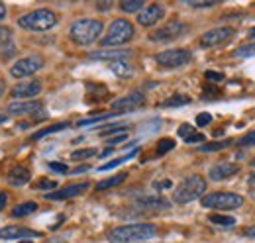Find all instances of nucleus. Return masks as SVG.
Wrapping results in <instances>:
<instances>
[{
    "instance_id": "obj_8",
    "label": "nucleus",
    "mask_w": 255,
    "mask_h": 243,
    "mask_svg": "<svg viewBox=\"0 0 255 243\" xmlns=\"http://www.w3.org/2000/svg\"><path fill=\"white\" fill-rule=\"evenodd\" d=\"M41 67H43V57H39V55H28V57H22V59L16 61L10 67V73H12V77L22 79V77H30L33 73H37Z\"/></svg>"
},
{
    "instance_id": "obj_13",
    "label": "nucleus",
    "mask_w": 255,
    "mask_h": 243,
    "mask_svg": "<svg viewBox=\"0 0 255 243\" xmlns=\"http://www.w3.org/2000/svg\"><path fill=\"white\" fill-rule=\"evenodd\" d=\"M238 171H240V167H238L236 163L222 161V163H216V165L210 167L208 177H210L212 181L220 182V181H226V179H232L234 175H238Z\"/></svg>"
},
{
    "instance_id": "obj_33",
    "label": "nucleus",
    "mask_w": 255,
    "mask_h": 243,
    "mask_svg": "<svg viewBox=\"0 0 255 243\" xmlns=\"http://www.w3.org/2000/svg\"><path fill=\"white\" fill-rule=\"evenodd\" d=\"M173 147H175V141L165 137V139H161L159 143H157V155H165L167 151H171Z\"/></svg>"
},
{
    "instance_id": "obj_49",
    "label": "nucleus",
    "mask_w": 255,
    "mask_h": 243,
    "mask_svg": "<svg viewBox=\"0 0 255 243\" xmlns=\"http://www.w3.org/2000/svg\"><path fill=\"white\" fill-rule=\"evenodd\" d=\"M8 120V116H6V112H2V110H0V123H2V122H6Z\"/></svg>"
},
{
    "instance_id": "obj_5",
    "label": "nucleus",
    "mask_w": 255,
    "mask_h": 243,
    "mask_svg": "<svg viewBox=\"0 0 255 243\" xmlns=\"http://www.w3.org/2000/svg\"><path fill=\"white\" fill-rule=\"evenodd\" d=\"M200 202L208 210H238L244 206V196L236 192H212L202 196Z\"/></svg>"
},
{
    "instance_id": "obj_32",
    "label": "nucleus",
    "mask_w": 255,
    "mask_h": 243,
    "mask_svg": "<svg viewBox=\"0 0 255 243\" xmlns=\"http://www.w3.org/2000/svg\"><path fill=\"white\" fill-rule=\"evenodd\" d=\"M96 155V149H79V151H73L71 153V159H75V161H81V159H91V157H95Z\"/></svg>"
},
{
    "instance_id": "obj_28",
    "label": "nucleus",
    "mask_w": 255,
    "mask_h": 243,
    "mask_svg": "<svg viewBox=\"0 0 255 243\" xmlns=\"http://www.w3.org/2000/svg\"><path fill=\"white\" fill-rule=\"evenodd\" d=\"M234 141L232 139H222V141H214V143H204L200 149L202 151H220V149H226V147H230Z\"/></svg>"
},
{
    "instance_id": "obj_50",
    "label": "nucleus",
    "mask_w": 255,
    "mask_h": 243,
    "mask_svg": "<svg viewBox=\"0 0 255 243\" xmlns=\"http://www.w3.org/2000/svg\"><path fill=\"white\" fill-rule=\"evenodd\" d=\"M2 92H4V81L0 79V96H2Z\"/></svg>"
},
{
    "instance_id": "obj_41",
    "label": "nucleus",
    "mask_w": 255,
    "mask_h": 243,
    "mask_svg": "<svg viewBox=\"0 0 255 243\" xmlns=\"http://www.w3.org/2000/svg\"><path fill=\"white\" fill-rule=\"evenodd\" d=\"M49 169L55 171V173H67L69 171V167L65 163H49Z\"/></svg>"
},
{
    "instance_id": "obj_29",
    "label": "nucleus",
    "mask_w": 255,
    "mask_h": 243,
    "mask_svg": "<svg viewBox=\"0 0 255 243\" xmlns=\"http://www.w3.org/2000/svg\"><path fill=\"white\" fill-rule=\"evenodd\" d=\"M189 102H191L189 96H185V94H175V96L167 98V100L163 102V106H165V108H167V106H185V104H189Z\"/></svg>"
},
{
    "instance_id": "obj_39",
    "label": "nucleus",
    "mask_w": 255,
    "mask_h": 243,
    "mask_svg": "<svg viewBox=\"0 0 255 243\" xmlns=\"http://www.w3.org/2000/svg\"><path fill=\"white\" fill-rule=\"evenodd\" d=\"M179 135H181L183 139H189L191 135H194V127H192L191 123H183V125L179 127Z\"/></svg>"
},
{
    "instance_id": "obj_51",
    "label": "nucleus",
    "mask_w": 255,
    "mask_h": 243,
    "mask_svg": "<svg viewBox=\"0 0 255 243\" xmlns=\"http://www.w3.org/2000/svg\"><path fill=\"white\" fill-rule=\"evenodd\" d=\"M250 37H252V39H255V28H252V31H250Z\"/></svg>"
},
{
    "instance_id": "obj_3",
    "label": "nucleus",
    "mask_w": 255,
    "mask_h": 243,
    "mask_svg": "<svg viewBox=\"0 0 255 243\" xmlns=\"http://www.w3.org/2000/svg\"><path fill=\"white\" fill-rule=\"evenodd\" d=\"M206 190V181L200 175H191L181 182L173 192V202L177 204H189L192 200L200 198Z\"/></svg>"
},
{
    "instance_id": "obj_11",
    "label": "nucleus",
    "mask_w": 255,
    "mask_h": 243,
    "mask_svg": "<svg viewBox=\"0 0 255 243\" xmlns=\"http://www.w3.org/2000/svg\"><path fill=\"white\" fill-rule=\"evenodd\" d=\"M143 102H145V96L139 94V92H133V94H128V96L114 100L112 110H116V114H126V112H131V110L143 106Z\"/></svg>"
},
{
    "instance_id": "obj_4",
    "label": "nucleus",
    "mask_w": 255,
    "mask_h": 243,
    "mask_svg": "<svg viewBox=\"0 0 255 243\" xmlns=\"http://www.w3.org/2000/svg\"><path fill=\"white\" fill-rule=\"evenodd\" d=\"M55 24H57V16H55V12H51V10H47V8L33 10L30 14H24V16L18 20V26H20V28L32 30V31H47V30H51Z\"/></svg>"
},
{
    "instance_id": "obj_14",
    "label": "nucleus",
    "mask_w": 255,
    "mask_h": 243,
    "mask_svg": "<svg viewBox=\"0 0 255 243\" xmlns=\"http://www.w3.org/2000/svg\"><path fill=\"white\" fill-rule=\"evenodd\" d=\"M41 92V83L39 81H26V83H20L16 85L12 91H10V96L18 98V100H28V98H33Z\"/></svg>"
},
{
    "instance_id": "obj_47",
    "label": "nucleus",
    "mask_w": 255,
    "mask_h": 243,
    "mask_svg": "<svg viewBox=\"0 0 255 243\" xmlns=\"http://www.w3.org/2000/svg\"><path fill=\"white\" fill-rule=\"evenodd\" d=\"M4 18H6V6H4V4L0 2V22H2Z\"/></svg>"
},
{
    "instance_id": "obj_48",
    "label": "nucleus",
    "mask_w": 255,
    "mask_h": 243,
    "mask_svg": "<svg viewBox=\"0 0 255 243\" xmlns=\"http://www.w3.org/2000/svg\"><path fill=\"white\" fill-rule=\"evenodd\" d=\"M248 182H250V186L254 188V186H255V171L252 173V175H250V177H248Z\"/></svg>"
},
{
    "instance_id": "obj_2",
    "label": "nucleus",
    "mask_w": 255,
    "mask_h": 243,
    "mask_svg": "<svg viewBox=\"0 0 255 243\" xmlns=\"http://www.w3.org/2000/svg\"><path fill=\"white\" fill-rule=\"evenodd\" d=\"M104 30L102 22L100 20H89V18H83V20H77L73 26H71V39L79 45H91L93 41H96L100 37V33Z\"/></svg>"
},
{
    "instance_id": "obj_40",
    "label": "nucleus",
    "mask_w": 255,
    "mask_h": 243,
    "mask_svg": "<svg viewBox=\"0 0 255 243\" xmlns=\"http://www.w3.org/2000/svg\"><path fill=\"white\" fill-rule=\"evenodd\" d=\"M210 122H212V116H210V114H206V112H202V114H198V116H196V123H198L200 127L208 125Z\"/></svg>"
},
{
    "instance_id": "obj_26",
    "label": "nucleus",
    "mask_w": 255,
    "mask_h": 243,
    "mask_svg": "<svg viewBox=\"0 0 255 243\" xmlns=\"http://www.w3.org/2000/svg\"><path fill=\"white\" fill-rule=\"evenodd\" d=\"M135 153L137 151L133 149L131 153H126V155H122V157H118V159H114V161H110V163H104V165H100V167H98V171H110V169H114V167H118V165L126 163L128 159H131Z\"/></svg>"
},
{
    "instance_id": "obj_42",
    "label": "nucleus",
    "mask_w": 255,
    "mask_h": 243,
    "mask_svg": "<svg viewBox=\"0 0 255 243\" xmlns=\"http://www.w3.org/2000/svg\"><path fill=\"white\" fill-rule=\"evenodd\" d=\"M206 79L212 81V83H218V81H224L222 73H214V71H206Z\"/></svg>"
},
{
    "instance_id": "obj_52",
    "label": "nucleus",
    "mask_w": 255,
    "mask_h": 243,
    "mask_svg": "<svg viewBox=\"0 0 255 243\" xmlns=\"http://www.w3.org/2000/svg\"><path fill=\"white\" fill-rule=\"evenodd\" d=\"M20 243H32V242H30V240H22Z\"/></svg>"
},
{
    "instance_id": "obj_16",
    "label": "nucleus",
    "mask_w": 255,
    "mask_h": 243,
    "mask_svg": "<svg viewBox=\"0 0 255 243\" xmlns=\"http://www.w3.org/2000/svg\"><path fill=\"white\" fill-rule=\"evenodd\" d=\"M41 106L43 104L39 100H18L8 106V112L14 116H24V114H33V112L41 110Z\"/></svg>"
},
{
    "instance_id": "obj_31",
    "label": "nucleus",
    "mask_w": 255,
    "mask_h": 243,
    "mask_svg": "<svg viewBox=\"0 0 255 243\" xmlns=\"http://www.w3.org/2000/svg\"><path fill=\"white\" fill-rule=\"evenodd\" d=\"M116 112H106V114H100V116H93V118H87V120H81L77 125L79 127H83V125H91V123H96V122H102L106 120V118H110V116H114Z\"/></svg>"
},
{
    "instance_id": "obj_23",
    "label": "nucleus",
    "mask_w": 255,
    "mask_h": 243,
    "mask_svg": "<svg viewBox=\"0 0 255 243\" xmlns=\"http://www.w3.org/2000/svg\"><path fill=\"white\" fill-rule=\"evenodd\" d=\"M128 173H120V175H114V177H110V179H104V181H100L96 184V188L98 190H108V188H114V186H118V184H122V182L126 181Z\"/></svg>"
},
{
    "instance_id": "obj_53",
    "label": "nucleus",
    "mask_w": 255,
    "mask_h": 243,
    "mask_svg": "<svg viewBox=\"0 0 255 243\" xmlns=\"http://www.w3.org/2000/svg\"><path fill=\"white\" fill-rule=\"evenodd\" d=\"M252 165H254V167H255V159H252Z\"/></svg>"
},
{
    "instance_id": "obj_45",
    "label": "nucleus",
    "mask_w": 255,
    "mask_h": 243,
    "mask_svg": "<svg viewBox=\"0 0 255 243\" xmlns=\"http://www.w3.org/2000/svg\"><path fill=\"white\" fill-rule=\"evenodd\" d=\"M6 202H8V194H6V192H2V190H0V210H2V208H4V206H6Z\"/></svg>"
},
{
    "instance_id": "obj_22",
    "label": "nucleus",
    "mask_w": 255,
    "mask_h": 243,
    "mask_svg": "<svg viewBox=\"0 0 255 243\" xmlns=\"http://www.w3.org/2000/svg\"><path fill=\"white\" fill-rule=\"evenodd\" d=\"M108 67H110V71L116 73L118 77H129V75L133 73V67H131L128 61H114V63H110Z\"/></svg>"
},
{
    "instance_id": "obj_10",
    "label": "nucleus",
    "mask_w": 255,
    "mask_h": 243,
    "mask_svg": "<svg viewBox=\"0 0 255 243\" xmlns=\"http://www.w3.org/2000/svg\"><path fill=\"white\" fill-rule=\"evenodd\" d=\"M185 31H187V26H185L183 22L171 20V22H167L163 28L155 30L153 33H149V39H153V41H171V39L183 35Z\"/></svg>"
},
{
    "instance_id": "obj_9",
    "label": "nucleus",
    "mask_w": 255,
    "mask_h": 243,
    "mask_svg": "<svg viewBox=\"0 0 255 243\" xmlns=\"http://www.w3.org/2000/svg\"><path fill=\"white\" fill-rule=\"evenodd\" d=\"M234 28L230 26H224V28H216V30H210L206 33H202L200 37V45L202 47H218V45H224L226 41H230L234 37Z\"/></svg>"
},
{
    "instance_id": "obj_25",
    "label": "nucleus",
    "mask_w": 255,
    "mask_h": 243,
    "mask_svg": "<svg viewBox=\"0 0 255 243\" xmlns=\"http://www.w3.org/2000/svg\"><path fill=\"white\" fill-rule=\"evenodd\" d=\"M37 210V204L35 202H24V204H18L14 210H12V216L14 218H24V216H30Z\"/></svg>"
},
{
    "instance_id": "obj_19",
    "label": "nucleus",
    "mask_w": 255,
    "mask_h": 243,
    "mask_svg": "<svg viewBox=\"0 0 255 243\" xmlns=\"http://www.w3.org/2000/svg\"><path fill=\"white\" fill-rule=\"evenodd\" d=\"M129 57V49H98L91 53V59H100V61H124Z\"/></svg>"
},
{
    "instance_id": "obj_24",
    "label": "nucleus",
    "mask_w": 255,
    "mask_h": 243,
    "mask_svg": "<svg viewBox=\"0 0 255 243\" xmlns=\"http://www.w3.org/2000/svg\"><path fill=\"white\" fill-rule=\"evenodd\" d=\"M65 127H69V123L67 122H61V123H53V125H49V127H43V129H37L35 133L32 135V139H41V137H45V135H49V133H55V131H61Z\"/></svg>"
},
{
    "instance_id": "obj_17",
    "label": "nucleus",
    "mask_w": 255,
    "mask_h": 243,
    "mask_svg": "<svg viewBox=\"0 0 255 243\" xmlns=\"http://www.w3.org/2000/svg\"><path fill=\"white\" fill-rule=\"evenodd\" d=\"M22 238H39V234L20 226H8L0 230V240H22Z\"/></svg>"
},
{
    "instance_id": "obj_35",
    "label": "nucleus",
    "mask_w": 255,
    "mask_h": 243,
    "mask_svg": "<svg viewBox=\"0 0 255 243\" xmlns=\"http://www.w3.org/2000/svg\"><path fill=\"white\" fill-rule=\"evenodd\" d=\"M35 188H37V190H51V192H53V190L57 188V182L47 181V179H41V181L35 184Z\"/></svg>"
},
{
    "instance_id": "obj_38",
    "label": "nucleus",
    "mask_w": 255,
    "mask_h": 243,
    "mask_svg": "<svg viewBox=\"0 0 255 243\" xmlns=\"http://www.w3.org/2000/svg\"><path fill=\"white\" fill-rule=\"evenodd\" d=\"M189 6H194V8H206V6H214L216 0H185Z\"/></svg>"
},
{
    "instance_id": "obj_18",
    "label": "nucleus",
    "mask_w": 255,
    "mask_h": 243,
    "mask_svg": "<svg viewBox=\"0 0 255 243\" xmlns=\"http://www.w3.org/2000/svg\"><path fill=\"white\" fill-rule=\"evenodd\" d=\"M30 169L28 167H22V165H16V167H12L10 171H8V175H6V179L8 182L12 184V186H24V184H28L30 182Z\"/></svg>"
},
{
    "instance_id": "obj_30",
    "label": "nucleus",
    "mask_w": 255,
    "mask_h": 243,
    "mask_svg": "<svg viewBox=\"0 0 255 243\" xmlns=\"http://www.w3.org/2000/svg\"><path fill=\"white\" fill-rule=\"evenodd\" d=\"M255 55V43H248V45H242L234 51V57H254Z\"/></svg>"
},
{
    "instance_id": "obj_46",
    "label": "nucleus",
    "mask_w": 255,
    "mask_h": 243,
    "mask_svg": "<svg viewBox=\"0 0 255 243\" xmlns=\"http://www.w3.org/2000/svg\"><path fill=\"white\" fill-rule=\"evenodd\" d=\"M246 238L255 240V226H252V228H248V230H246Z\"/></svg>"
},
{
    "instance_id": "obj_15",
    "label": "nucleus",
    "mask_w": 255,
    "mask_h": 243,
    "mask_svg": "<svg viewBox=\"0 0 255 243\" xmlns=\"http://www.w3.org/2000/svg\"><path fill=\"white\" fill-rule=\"evenodd\" d=\"M163 16H165V10H163V6H159V4H149L147 8H143V10L137 14V22H139L141 26L149 28V26L157 24V22H159Z\"/></svg>"
},
{
    "instance_id": "obj_44",
    "label": "nucleus",
    "mask_w": 255,
    "mask_h": 243,
    "mask_svg": "<svg viewBox=\"0 0 255 243\" xmlns=\"http://www.w3.org/2000/svg\"><path fill=\"white\" fill-rule=\"evenodd\" d=\"M187 143H200V141H204V135L202 133H194V135H191L189 139H185Z\"/></svg>"
},
{
    "instance_id": "obj_36",
    "label": "nucleus",
    "mask_w": 255,
    "mask_h": 243,
    "mask_svg": "<svg viewBox=\"0 0 255 243\" xmlns=\"http://www.w3.org/2000/svg\"><path fill=\"white\" fill-rule=\"evenodd\" d=\"M128 125H108V127H104L102 131H100V135H110V133H126Z\"/></svg>"
},
{
    "instance_id": "obj_7",
    "label": "nucleus",
    "mask_w": 255,
    "mask_h": 243,
    "mask_svg": "<svg viewBox=\"0 0 255 243\" xmlns=\"http://www.w3.org/2000/svg\"><path fill=\"white\" fill-rule=\"evenodd\" d=\"M192 53L189 49H167V51H161L155 55L157 65L165 67V69H177V67H183L187 63H191Z\"/></svg>"
},
{
    "instance_id": "obj_20",
    "label": "nucleus",
    "mask_w": 255,
    "mask_h": 243,
    "mask_svg": "<svg viewBox=\"0 0 255 243\" xmlns=\"http://www.w3.org/2000/svg\"><path fill=\"white\" fill-rule=\"evenodd\" d=\"M137 206H141V208H163L165 210V208H169V202L161 196H141L137 200Z\"/></svg>"
},
{
    "instance_id": "obj_12",
    "label": "nucleus",
    "mask_w": 255,
    "mask_h": 243,
    "mask_svg": "<svg viewBox=\"0 0 255 243\" xmlns=\"http://www.w3.org/2000/svg\"><path fill=\"white\" fill-rule=\"evenodd\" d=\"M89 182H75V184H67L59 190H53V192H47L45 198L47 200H67V198H73V196H79L83 194L85 190H89Z\"/></svg>"
},
{
    "instance_id": "obj_21",
    "label": "nucleus",
    "mask_w": 255,
    "mask_h": 243,
    "mask_svg": "<svg viewBox=\"0 0 255 243\" xmlns=\"http://www.w3.org/2000/svg\"><path fill=\"white\" fill-rule=\"evenodd\" d=\"M208 222L214 224V226H220V228H232V226H236V218L234 216H224V214H210L208 216Z\"/></svg>"
},
{
    "instance_id": "obj_37",
    "label": "nucleus",
    "mask_w": 255,
    "mask_h": 243,
    "mask_svg": "<svg viewBox=\"0 0 255 243\" xmlns=\"http://www.w3.org/2000/svg\"><path fill=\"white\" fill-rule=\"evenodd\" d=\"M10 39H12V30L0 26V47L6 45V43H10Z\"/></svg>"
},
{
    "instance_id": "obj_34",
    "label": "nucleus",
    "mask_w": 255,
    "mask_h": 243,
    "mask_svg": "<svg viewBox=\"0 0 255 243\" xmlns=\"http://www.w3.org/2000/svg\"><path fill=\"white\" fill-rule=\"evenodd\" d=\"M240 145H242V147H254L255 145V129L248 131V133L240 139Z\"/></svg>"
},
{
    "instance_id": "obj_6",
    "label": "nucleus",
    "mask_w": 255,
    "mask_h": 243,
    "mask_svg": "<svg viewBox=\"0 0 255 243\" xmlns=\"http://www.w3.org/2000/svg\"><path fill=\"white\" fill-rule=\"evenodd\" d=\"M133 33H135V30L128 20H114L110 24V28L106 30V33L102 35L100 43H102V47L122 45V43H128L133 37Z\"/></svg>"
},
{
    "instance_id": "obj_1",
    "label": "nucleus",
    "mask_w": 255,
    "mask_h": 243,
    "mask_svg": "<svg viewBox=\"0 0 255 243\" xmlns=\"http://www.w3.org/2000/svg\"><path fill=\"white\" fill-rule=\"evenodd\" d=\"M157 236V228L153 224H129V226H120L114 228L108 234L110 243H137L147 242Z\"/></svg>"
},
{
    "instance_id": "obj_27",
    "label": "nucleus",
    "mask_w": 255,
    "mask_h": 243,
    "mask_svg": "<svg viewBox=\"0 0 255 243\" xmlns=\"http://www.w3.org/2000/svg\"><path fill=\"white\" fill-rule=\"evenodd\" d=\"M143 6H145L143 0H124V2H120V8L124 12H141Z\"/></svg>"
},
{
    "instance_id": "obj_43",
    "label": "nucleus",
    "mask_w": 255,
    "mask_h": 243,
    "mask_svg": "<svg viewBox=\"0 0 255 243\" xmlns=\"http://www.w3.org/2000/svg\"><path fill=\"white\" fill-rule=\"evenodd\" d=\"M126 133H120V135H116V137H112V139H108V145L110 147H114V145H118V143H122V141H126Z\"/></svg>"
}]
</instances>
